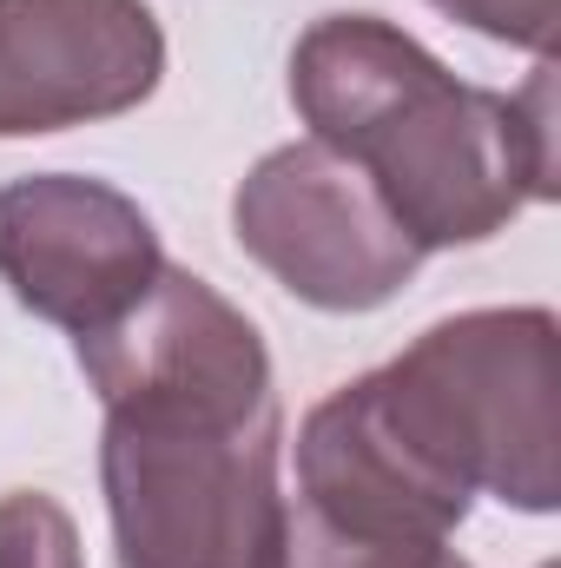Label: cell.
<instances>
[{
	"label": "cell",
	"mask_w": 561,
	"mask_h": 568,
	"mask_svg": "<svg viewBox=\"0 0 561 568\" xmlns=\"http://www.w3.org/2000/svg\"><path fill=\"white\" fill-rule=\"evenodd\" d=\"M73 357L100 404H205V410H265L272 397V351L258 324L218 297L198 272L159 265L140 304L113 324L73 337Z\"/></svg>",
	"instance_id": "52a82bcc"
},
{
	"label": "cell",
	"mask_w": 561,
	"mask_h": 568,
	"mask_svg": "<svg viewBox=\"0 0 561 568\" xmlns=\"http://www.w3.org/2000/svg\"><path fill=\"white\" fill-rule=\"evenodd\" d=\"M278 404H113L100 483L120 568H278Z\"/></svg>",
	"instance_id": "3957f363"
},
{
	"label": "cell",
	"mask_w": 561,
	"mask_h": 568,
	"mask_svg": "<svg viewBox=\"0 0 561 568\" xmlns=\"http://www.w3.org/2000/svg\"><path fill=\"white\" fill-rule=\"evenodd\" d=\"M384 410L456 489L549 516L561 503V324L542 304L429 324L377 371Z\"/></svg>",
	"instance_id": "7a4b0ae2"
},
{
	"label": "cell",
	"mask_w": 561,
	"mask_h": 568,
	"mask_svg": "<svg viewBox=\"0 0 561 568\" xmlns=\"http://www.w3.org/2000/svg\"><path fill=\"white\" fill-rule=\"evenodd\" d=\"M159 80L165 33L145 0H0V140L120 120Z\"/></svg>",
	"instance_id": "8992f818"
},
{
	"label": "cell",
	"mask_w": 561,
	"mask_h": 568,
	"mask_svg": "<svg viewBox=\"0 0 561 568\" xmlns=\"http://www.w3.org/2000/svg\"><path fill=\"white\" fill-rule=\"evenodd\" d=\"M0 568H86L73 516L47 489L0 496Z\"/></svg>",
	"instance_id": "30bf717a"
},
{
	"label": "cell",
	"mask_w": 561,
	"mask_h": 568,
	"mask_svg": "<svg viewBox=\"0 0 561 568\" xmlns=\"http://www.w3.org/2000/svg\"><path fill=\"white\" fill-rule=\"evenodd\" d=\"M232 232L290 297L337 317L390 304L422 265L377 185L317 140L278 145L245 172L232 192Z\"/></svg>",
	"instance_id": "277c9868"
},
{
	"label": "cell",
	"mask_w": 561,
	"mask_h": 568,
	"mask_svg": "<svg viewBox=\"0 0 561 568\" xmlns=\"http://www.w3.org/2000/svg\"><path fill=\"white\" fill-rule=\"evenodd\" d=\"M555 67L522 93L462 87L422 40L377 13H324L290 47V106L350 159L417 252L482 245L555 199Z\"/></svg>",
	"instance_id": "6da1fadb"
},
{
	"label": "cell",
	"mask_w": 561,
	"mask_h": 568,
	"mask_svg": "<svg viewBox=\"0 0 561 568\" xmlns=\"http://www.w3.org/2000/svg\"><path fill=\"white\" fill-rule=\"evenodd\" d=\"M469 503L384 410L377 371L330 390L297 429V509L344 542H449Z\"/></svg>",
	"instance_id": "ba28073f"
},
{
	"label": "cell",
	"mask_w": 561,
	"mask_h": 568,
	"mask_svg": "<svg viewBox=\"0 0 561 568\" xmlns=\"http://www.w3.org/2000/svg\"><path fill=\"white\" fill-rule=\"evenodd\" d=\"M278 568H469L449 542H344L317 529L297 503H284V562Z\"/></svg>",
	"instance_id": "9c48e42d"
},
{
	"label": "cell",
	"mask_w": 561,
	"mask_h": 568,
	"mask_svg": "<svg viewBox=\"0 0 561 568\" xmlns=\"http://www.w3.org/2000/svg\"><path fill=\"white\" fill-rule=\"evenodd\" d=\"M429 7L462 20L469 33H489L502 47H529L542 60H549L555 27H561V0H429Z\"/></svg>",
	"instance_id": "8fae6325"
},
{
	"label": "cell",
	"mask_w": 561,
	"mask_h": 568,
	"mask_svg": "<svg viewBox=\"0 0 561 568\" xmlns=\"http://www.w3.org/2000/svg\"><path fill=\"white\" fill-rule=\"evenodd\" d=\"M159 265V232L120 185L80 172L0 185V284L20 311L86 337L140 304Z\"/></svg>",
	"instance_id": "5b68a950"
}]
</instances>
